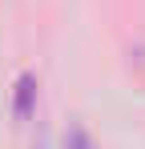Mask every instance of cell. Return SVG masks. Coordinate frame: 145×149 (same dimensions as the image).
<instances>
[{
  "label": "cell",
  "mask_w": 145,
  "mask_h": 149,
  "mask_svg": "<svg viewBox=\"0 0 145 149\" xmlns=\"http://www.w3.org/2000/svg\"><path fill=\"white\" fill-rule=\"evenodd\" d=\"M32 109H36V77L32 73H24L20 81H16V97H12V117L16 121H28L32 117Z\"/></svg>",
  "instance_id": "obj_1"
},
{
  "label": "cell",
  "mask_w": 145,
  "mask_h": 149,
  "mask_svg": "<svg viewBox=\"0 0 145 149\" xmlns=\"http://www.w3.org/2000/svg\"><path fill=\"white\" fill-rule=\"evenodd\" d=\"M65 149H89V137H85L81 129H72V133H69V141H65Z\"/></svg>",
  "instance_id": "obj_2"
}]
</instances>
